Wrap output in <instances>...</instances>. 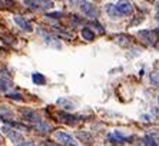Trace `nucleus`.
Instances as JSON below:
<instances>
[{
	"mask_svg": "<svg viewBox=\"0 0 159 146\" xmlns=\"http://www.w3.org/2000/svg\"><path fill=\"white\" fill-rule=\"evenodd\" d=\"M2 133H3L4 136H7L11 142L16 143V145L20 143V142H23V135L22 133H20L17 129L9 126V125H3V126H2Z\"/></svg>",
	"mask_w": 159,
	"mask_h": 146,
	"instance_id": "nucleus-1",
	"label": "nucleus"
},
{
	"mask_svg": "<svg viewBox=\"0 0 159 146\" xmlns=\"http://www.w3.org/2000/svg\"><path fill=\"white\" fill-rule=\"evenodd\" d=\"M25 4L33 10H48L53 6L52 0H25Z\"/></svg>",
	"mask_w": 159,
	"mask_h": 146,
	"instance_id": "nucleus-2",
	"label": "nucleus"
},
{
	"mask_svg": "<svg viewBox=\"0 0 159 146\" xmlns=\"http://www.w3.org/2000/svg\"><path fill=\"white\" fill-rule=\"evenodd\" d=\"M55 139L57 142H60L62 146H79V143L76 142V139L72 135L66 133V132H55Z\"/></svg>",
	"mask_w": 159,
	"mask_h": 146,
	"instance_id": "nucleus-3",
	"label": "nucleus"
},
{
	"mask_svg": "<svg viewBox=\"0 0 159 146\" xmlns=\"http://www.w3.org/2000/svg\"><path fill=\"white\" fill-rule=\"evenodd\" d=\"M115 7L120 13V16H130L133 13V4L129 0H118V3L115 4Z\"/></svg>",
	"mask_w": 159,
	"mask_h": 146,
	"instance_id": "nucleus-4",
	"label": "nucleus"
},
{
	"mask_svg": "<svg viewBox=\"0 0 159 146\" xmlns=\"http://www.w3.org/2000/svg\"><path fill=\"white\" fill-rule=\"evenodd\" d=\"M79 7H80V10H82L83 15L88 16V17H90V19H96L98 16H99V11H98V9L95 7V4L89 3V2H86V0L79 6Z\"/></svg>",
	"mask_w": 159,
	"mask_h": 146,
	"instance_id": "nucleus-5",
	"label": "nucleus"
},
{
	"mask_svg": "<svg viewBox=\"0 0 159 146\" xmlns=\"http://www.w3.org/2000/svg\"><path fill=\"white\" fill-rule=\"evenodd\" d=\"M138 36L146 44H155L158 42V34H156L155 30H141L138 33Z\"/></svg>",
	"mask_w": 159,
	"mask_h": 146,
	"instance_id": "nucleus-6",
	"label": "nucleus"
},
{
	"mask_svg": "<svg viewBox=\"0 0 159 146\" xmlns=\"http://www.w3.org/2000/svg\"><path fill=\"white\" fill-rule=\"evenodd\" d=\"M13 20H15V23L22 30H25V32H33V26H32V23L27 22L25 17H22V16H15Z\"/></svg>",
	"mask_w": 159,
	"mask_h": 146,
	"instance_id": "nucleus-7",
	"label": "nucleus"
},
{
	"mask_svg": "<svg viewBox=\"0 0 159 146\" xmlns=\"http://www.w3.org/2000/svg\"><path fill=\"white\" fill-rule=\"evenodd\" d=\"M23 117H25V121H27V122H32V123H39V122L42 121L40 119V116L34 112V110H30V109H27V110H23Z\"/></svg>",
	"mask_w": 159,
	"mask_h": 146,
	"instance_id": "nucleus-8",
	"label": "nucleus"
},
{
	"mask_svg": "<svg viewBox=\"0 0 159 146\" xmlns=\"http://www.w3.org/2000/svg\"><path fill=\"white\" fill-rule=\"evenodd\" d=\"M59 117L60 121L65 122V123H69V125H73L78 122V116H73V115H69V113H65V112H62V113H59Z\"/></svg>",
	"mask_w": 159,
	"mask_h": 146,
	"instance_id": "nucleus-9",
	"label": "nucleus"
},
{
	"mask_svg": "<svg viewBox=\"0 0 159 146\" xmlns=\"http://www.w3.org/2000/svg\"><path fill=\"white\" fill-rule=\"evenodd\" d=\"M13 88V83L11 80H9L7 77L0 76V92H7Z\"/></svg>",
	"mask_w": 159,
	"mask_h": 146,
	"instance_id": "nucleus-10",
	"label": "nucleus"
},
{
	"mask_svg": "<svg viewBox=\"0 0 159 146\" xmlns=\"http://www.w3.org/2000/svg\"><path fill=\"white\" fill-rule=\"evenodd\" d=\"M56 103H57L60 107H63V109H66V110H73L75 109V103H72L70 100H67V99H65V98L57 99V102Z\"/></svg>",
	"mask_w": 159,
	"mask_h": 146,
	"instance_id": "nucleus-11",
	"label": "nucleus"
},
{
	"mask_svg": "<svg viewBox=\"0 0 159 146\" xmlns=\"http://www.w3.org/2000/svg\"><path fill=\"white\" fill-rule=\"evenodd\" d=\"M106 11H107V15L111 16V19L122 17V16H120V13L118 11V9L115 7V4H112V3H109V4L106 6Z\"/></svg>",
	"mask_w": 159,
	"mask_h": 146,
	"instance_id": "nucleus-12",
	"label": "nucleus"
},
{
	"mask_svg": "<svg viewBox=\"0 0 159 146\" xmlns=\"http://www.w3.org/2000/svg\"><path fill=\"white\" fill-rule=\"evenodd\" d=\"M109 138H111V140H112L113 143H126V142H128V138L122 136L120 133H119V132H115V133H112Z\"/></svg>",
	"mask_w": 159,
	"mask_h": 146,
	"instance_id": "nucleus-13",
	"label": "nucleus"
},
{
	"mask_svg": "<svg viewBox=\"0 0 159 146\" xmlns=\"http://www.w3.org/2000/svg\"><path fill=\"white\" fill-rule=\"evenodd\" d=\"M13 116V112H11L9 107H6V106H0V119L2 121H6V119H9V117Z\"/></svg>",
	"mask_w": 159,
	"mask_h": 146,
	"instance_id": "nucleus-14",
	"label": "nucleus"
},
{
	"mask_svg": "<svg viewBox=\"0 0 159 146\" xmlns=\"http://www.w3.org/2000/svg\"><path fill=\"white\" fill-rule=\"evenodd\" d=\"M32 80H33L34 84H39V86H43L46 83V79H44V76L42 73H33L32 75Z\"/></svg>",
	"mask_w": 159,
	"mask_h": 146,
	"instance_id": "nucleus-15",
	"label": "nucleus"
},
{
	"mask_svg": "<svg viewBox=\"0 0 159 146\" xmlns=\"http://www.w3.org/2000/svg\"><path fill=\"white\" fill-rule=\"evenodd\" d=\"M82 37L88 42H92L93 39H95V33L89 29V27H83V29H82Z\"/></svg>",
	"mask_w": 159,
	"mask_h": 146,
	"instance_id": "nucleus-16",
	"label": "nucleus"
},
{
	"mask_svg": "<svg viewBox=\"0 0 159 146\" xmlns=\"http://www.w3.org/2000/svg\"><path fill=\"white\" fill-rule=\"evenodd\" d=\"M34 128H36L37 132H40V133H48V132H50V129H52L48 123H44L43 121H40L39 123L34 125Z\"/></svg>",
	"mask_w": 159,
	"mask_h": 146,
	"instance_id": "nucleus-17",
	"label": "nucleus"
},
{
	"mask_svg": "<svg viewBox=\"0 0 159 146\" xmlns=\"http://www.w3.org/2000/svg\"><path fill=\"white\" fill-rule=\"evenodd\" d=\"M143 145H145V146H159L158 143H156V140L152 138L151 135H146V136L143 138Z\"/></svg>",
	"mask_w": 159,
	"mask_h": 146,
	"instance_id": "nucleus-18",
	"label": "nucleus"
},
{
	"mask_svg": "<svg viewBox=\"0 0 159 146\" xmlns=\"http://www.w3.org/2000/svg\"><path fill=\"white\" fill-rule=\"evenodd\" d=\"M149 79H151V83L153 84V86L159 88V72H152Z\"/></svg>",
	"mask_w": 159,
	"mask_h": 146,
	"instance_id": "nucleus-19",
	"label": "nucleus"
},
{
	"mask_svg": "<svg viewBox=\"0 0 159 146\" xmlns=\"http://www.w3.org/2000/svg\"><path fill=\"white\" fill-rule=\"evenodd\" d=\"M7 96L9 99H16V100H22V95L20 93H7Z\"/></svg>",
	"mask_w": 159,
	"mask_h": 146,
	"instance_id": "nucleus-20",
	"label": "nucleus"
},
{
	"mask_svg": "<svg viewBox=\"0 0 159 146\" xmlns=\"http://www.w3.org/2000/svg\"><path fill=\"white\" fill-rule=\"evenodd\" d=\"M17 146H36V145H34V142H32V140H23V142L17 143Z\"/></svg>",
	"mask_w": 159,
	"mask_h": 146,
	"instance_id": "nucleus-21",
	"label": "nucleus"
},
{
	"mask_svg": "<svg viewBox=\"0 0 159 146\" xmlns=\"http://www.w3.org/2000/svg\"><path fill=\"white\" fill-rule=\"evenodd\" d=\"M48 17H53V19H59L60 16H62V13H59V11H55V13H48Z\"/></svg>",
	"mask_w": 159,
	"mask_h": 146,
	"instance_id": "nucleus-22",
	"label": "nucleus"
},
{
	"mask_svg": "<svg viewBox=\"0 0 159 146\" xmlns=\"http://www.w3.org/2000/svg\"><path fill=\"white\" fill-rule=\"evenodd\" d=\"M69 2H70L72 6H80V4L83 3L85 0H69Z\"/></svg>",
	"mask_w": 159,
	"mask_h": 146,
	"instance_id": "nucleus-23",
	"label": "nucleus"
},
{
	"mask_svg": "<svg viewBox=\"0 0 159 146\" xmlns=\"http://www.w3.org/2000/svg\"><path fill=\"white\" fill-rule=\"evenodd\" d=\"M43 146H60V145H57V143H53V142H44Z\"/></svg>",
	"mask_w": 159,
	"mask_h": 146,
	"instance_id": "nucleus-24",
	"label": "nucleus"
},
{
	"mask_svg": "<svg viewBox=\"0 0 159 146\" xmlns=\"http://www.w3.org/2000/svg\"><path fill=\"white\" fill-rule=\"evenodd\" d=\"M155 7H156V13H158V15H159V2H158V3H156V6H155Z\"/></svg>",
	"mask_w": 159,
	"mask_h": 146,
	"instance_id": "nucleus-25",
	"label": "nucleus"
},
{
	"mask_svg": "<svg viewBox=\"0 0 159 146\" xmlns=\"http://www.w3.org/2000/svg\"><path fill=\"white\" fill-rule=\"evenodd\" d=\"M95 2H100V0H95Z\"/></svg>",
	"mask_w": 159,
	"mask_h": 146,
	"instance_id": "nucleus-26",
	"label": "nucleus"
},
{
	"mask_svg": "<svg viewBox=\"0 0 159 146\" xmlns=\"http://www.w3.org/2000/svg\"><path fill=\"white\" fill-rule=\"evenodd\" d=\"M158 102H159V98H158Z\"/></svg>",
	"mask_w": 159,
	"mask_h": 146,
	"instance_id": "nucleus-27",
	"label": "nucleus"
},
{
	"mask_svg": "<svg viewBox=\"0 0 159 146\" xmlns=\"http://www.w3.org/2000/svg\"><path fill=\"white\" fill-rule=\"evenodd\" d=\"M149 2H152V0H149Z\"/></svg>",
	"mask_w": 159,
	"mask_h": 146,
	"instance_id": "nucleus-28",
	"label": "nucleus"
}]
</instances>
